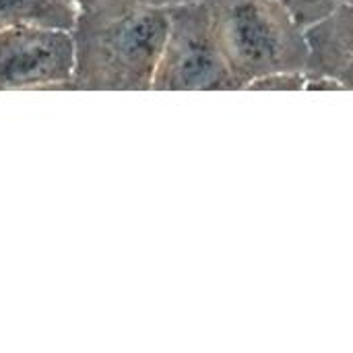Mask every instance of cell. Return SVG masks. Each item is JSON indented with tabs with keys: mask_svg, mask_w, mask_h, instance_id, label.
Returning <instances> with one entry per match:
<instances>
[{
	"mask_svg": "<svg viewBox=\"0 0 353 353\" xmlns=\"http://www.w3.org/2000/svg\"><path fill=\"white\" fill-rule=\"evenodd\" d=\"M170 27V8L141 0H99L72 25L74 89L147 91Z\"/></svg>",
	"mask_w": 353,
	"mask_h": 353,
	"instance_id": "6da1fadb",
	"label": "cell"
},
{
	"mask_svg": "<svg viewBox=\"0 0 353 353\" xmlns=\"http://www.w3.org/2000/svg\"><path fill=\"white\" fill-rule=\"evenodd\" d=\"M238 89L281 72H308L306 29L283 0H203Z\"/></svg>",
	"mask_w": 353,
	"mask_h": 353,
	"instance_id": "7a4b0ae2",
	"label": "cell"
},
{
	"mask_svg": "<svg viewBox=\"0 0 353 353\" xmlns=\"http://www.w3.org/2000/svg\"><path fill=\"white\" fill-rule=\"evenodd\" d=\"M151 89H238L217 41L209 8L203 0H192L170 8V27Z\"/></svg>",
	"mask_w": 353,
	"mask_h": 353,
	"instance_id": "3957f363",
	"label": "cell"
},
{
	"mask_svg": "<svg viewBox=\"0 0 353 353\" xmlns=\"http://www.w3.org/2000/svg\"><path fill=\"white\" fill-rule=\"evenodd\" d=\"M70 29L17 25L0 31V91L74 89Z\"/></svg>",
	"mask_w": 353,
	"mask_h": 353,
	"instance_id": "277c9868",
	"label": "cell"
},
{
	"mask_svg": "<svg viewBox=\"0 0 353 353\" xmlns=\"http://www.w3.org/2000/svg\"><path fill=\"white\" fill-rule=\"evenodd\" d=\"M310 50L308 74L353 89V2L306 27Z\"/></svg>",
	"mask_w": 353,
	"mask_h": 353,
	"instance_id": "5b68a950",
	"label": "cell"
},
{
	"mask_svg": "<svg viewBox=\"0 0 353 353\" xmlns=\"http://www.w3.org/2000/svg\"><path fill=\"white\" fill-rule=\"evenodd\" d=\"M77 12L72 0H0V31L17 25L72 29Z\"/></svg>",
	"mask_w": 353,
	"mask_h": 353,
	"instance_id": "8992f818",
	"label": "cell"
},
{
	"mask_svg": "<svg viewBox=\"0 0 353 353\" xmlns=\"http://www.w3.org/2000/svg\"><path fill=\"white\" fill-rule=\"evenodd\" d=\"M350 2L353 0H283V4L290 8V12L304 29Z\"/></svg>",
	"mask_w": 353,
	"mask_h": 353,
	"instance_id": "52a82bcc",
	"label": "cell"
},
{
	"mask_svg": "<svg viewBox=\"0 0 353 353\" xmlns=\"http://www.w3.org/2000/svg\"><path fill=\"white\" fill-rule=\"evenodd\" d=\"M141 2L155 4V6H163V8H172V6H178V4H184V2H192V0H141Z\"/></svg>",
	"mask_w": 353,
	"mask_h": 353,
	"instance_id": "ba28073f",
	"label": "cell"
},
{
	"mask_svg": "<svg viewBox=\"0 0 353 353\" xmlns=\"http://www.w3.org/2000/svg\"><path fill=\"white\" fill-rule=\"evenodd\" d=\"M95 2H99V0H72V4H74L77 8H85V6H91V4H95Z\"/></svg>",
	"mask_w": 353,
	"mask_h": 353,
	"instance_id": "9c48e42d",
	"label": "cell"
}]
</instances>
